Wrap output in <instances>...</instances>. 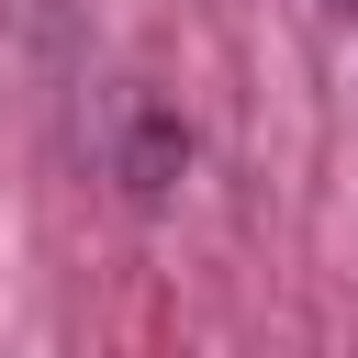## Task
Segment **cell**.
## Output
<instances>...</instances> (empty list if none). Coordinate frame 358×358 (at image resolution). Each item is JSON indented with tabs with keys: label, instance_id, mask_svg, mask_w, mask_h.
Listing matches in <instances>:
<instances>
[{
	"label": "cell",
	"instance_id": "1",
	"mask_svg": "<svg viewBox=\"0 0 358 358\" xmlns=\"http://www.w3.org/2000/svg\"><path fill=\"white\" fill-rule=\"evenodd\" d=\"M56 11H67V0H11V22H22V34H34V45H45V34H56Z\"/></svg>",
	"mask_w": 358,
	"mask_h": 358
},
{
	"label": "cell",
	"instance_id": "2",
	"mask_svg": "<svg viewBox=\"0 0 358 358\" xmlns=\"http://www.w3.org/2000/svg\"><path fill=\"white\" fill-rule=\"evenodd\" d=\"M324 11H358V0H324Z\"/></svg>",
	"mask_w": 358,
	"mask_h": 358
}]
</instances>
